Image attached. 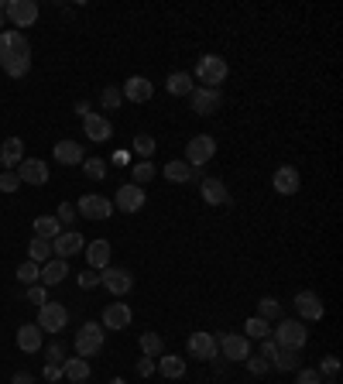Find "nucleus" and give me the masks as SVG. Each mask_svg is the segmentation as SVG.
Returning <instances> with one entry per match:
<instances>
[{"instance_id":"1","label":"nucleus","mask_w":343,"mask_h":384,"mask_svg":"<svg viewBox=\"0 0 343 384\" xmlns=\"http://www.w3.org/2000/svg\"><path fill=\"white\" fill-rule=\"evenodd\" d=\"M0 66L11 79H25L31 69V45L21 31H0Z\"/></svg>"},{"instance_id":"2","label":"nucleus","mask_w":343,"mask_h":384,"mask_svg":"<svg viewBox=\"0 0 343 384\" xmlns=\"http://www.w3.org/2000/svg\"><path fill=\"white\" fill-rule=\"evenodd\" d=\"M271 340L278 347H289V350H302L306 340H309V330L302 319H278V326L271 330Z\"/></svg>"},{"instance_id":"3","label":"nucleus","mask_w":343,"mask_h":384,"mask_svg":"<svg viewBox=\"0 0 343 384\" xmlns=\"http://www.w3.org/2000/svg\"><path fill=\"white\" fill-rule=\"evenodd\" d=\"M227 62L220 58V55H199V62H196V79L206 86V89H220V82L227 79Z\"/></svg>"},{"instance_id":"4","label":"nucleus","mask_w":343,"mask_h":384,"mask_svg":"<svg viewBox=\"0 0 343 384\" xmlns=\"http://www.w3.org/2000/svg\"><path fill=\"white\" fill-rule=\"evenodd\" d=\"M104 326L100 323H82L80 333H76V357H93V354H100L104 350Z\"/></svg>"},{"instance_id":"5","label":"nucleus","mask_w":343,"mask_h":384,"mask_svg":"<svg viewBox=\"0 0 343 384\" xmlns=\"http://www.w3.org/2000/svg\"><path fill=\"white\" fill-rule=\"evenodd\" d=\"M66 323H69V309L62 306V302H45V306H38V319H35V326L45 333H62L66 330Z\"/></svg>"},{"instance_id":"6","label":"nucleus","mask_w":343,"mask_h":384,"mask_svg":"<svg viewBox=\"0 0 343 384\" xmlns=\"http://www.w3.org/2000/svg\"><path fill=\"white\" fill-rule=\"evenodd\" d=\"M213 154H216L213 134H196V137H189V144H185V161H189L192 168H203L206 161H213Z\"/></svg>"},{"instance_id":"7","label":"nucleus","mask_w":343,"mask_h":384,"mask_svg":"<svg viewBox=\"0 0 343 384\" xmlns=\"http://www.w3.org/2000/svg\"><path fill=\"white\" fill-rule=\"evenodd\" d=\"M76 213H80L82 220H93V223H100V220H110V213H113V203H110L106 196L86 192L80 203H76Z\"/></svg>"},{"instance_id":"8","label":"nucleus","mask_w":343,"mask_h":384,"mask_svg":"<svg viewBox=\"0 0 343 384\" xmlns=\"http://www.w3.org/2000/svg\"><path fill=\"white\" fill-rule=\"evenodd\" d=\"M4 18L18 27H31L38 21V4L35 0H7V7H4Z\"/></svg>"},{"instance_id":"9","label":"nucleus","mask_w":343,"mask_h":384,"mask_svg":"<svg viewBox=\"0 0 343 384\" xmlns=\"http://www.w3.org/2000/svg\"><path fill=\"white\" fill-rule=\"evenodd\" d=\"M216 350L227 360H240L244 364V360L251 357V340L240 333H223V336H216Z\"/></svg>"},{"instance_id":"10","label":"nucleus","mask_w":343,"mask_h":384,"mask_svg":"<svg viewBox=\"0 0 343 384\" xmlns=\"http://www.w3.org/2000/svg\"><path fill=\"white\" fill-rule=\"evenodd\" d=\"M100 285H104L110 295H127L134 288V275L127 268H104L100 271Z\"/></svg>"},{"instance_id":"11","label":"nucleus","mask_w":343,"mask_h":384,"mask_svg":"<svg viewBox=\"0 0 343 384\" xmlns=\"http://www.w3.org/2000/svg\"><path fill=\"white\" fill-rule=\"evenodd\" d=\"M295 312L302 316V323H316V319H323L326 306L316 292H295Z\"/></svg>"},{"instance_id":"12","label":"nucleus","mask_w":343,"mask_h":384,"mask_svg":"<svg viewBox=\"0 0 343 384\" xmlns=\"http://www.w3.org/2000/svg\"><path fill=\"white\" fill-rule=\"evenodd\" d=\"M82 247H86V240H82L80 230H62L52 240V251H55V257H58V261H69L73 254H80Z\"/></svg>"},{"instance_id":"13","label":"nucleus","mask_w":343,"mask_h":384,"mask_svg":"<svg viewBox=\"0 0 343 384\" xmlns=\"http://www.w3.org/2000/svg\"><path fill=\"white\" fill-rule=\"evenodd\" d=\"M131 319H134V312L127 302H110V306L104 309V330H127L131 326Z\"/></svg>"},{"instance_id":"14","label":"nucleus","mask_w":343,"mask_h":384,"mask_svg":"<svg viewBox=\"0 0 343 384\" xmlns=\"http://www.w3.org/2000/svg\"><path fill=\"white\" fill-rule=\"evenodd\" d=\"M189 103H192V110H196L199 117H210V113H216V106H220V89L196 86V89L189 93Z\"/></svg>"},{"instance_id":"15","label":"nucleus","mask_w":343,"mask_h":384,"mask_svg":"<svg viewBox=\"0 0 343 384\" xmlns=\"http://www.w3.org/2000/svg\"><path fill=\"white\" fill-rule=\"evenodd\" d=\"M82 134H86L89 141L104 144V141L113 137V128H110V120H106L104 113H86V117H82Z\"/></svg>"},{"instance_id":"16","label":"nucleus","mask_w":343,"mask_h":384,"mask_svg":"<svg viewBox=\"0 0 343 384\" xmlns=\"http://www.w3.org/2000/svg\"><path fill=\"white\" fill-rule=\"evenodd\" d=\"M18 179L27 182V185H45L49 182V165L42 158H25L18 165Z\"/></svg>"},{"instance_id":"17","label":"nucleus","mask_w":343,"mask_h":384,"mask_svg":"<svg viewBox=\"0 0 343 384\" xmlns=\"http://www.w3.org/2000/svg\"><path fill=\"white\" fill-rule=\"evenodd\" d=\"M120 97L131 100V103H148L151 97H155V86H151L144 76H131L124 86H120Z\"/></svg>"},{"instance_id":"18","label":"nucleus","mask_w":343,"mask_h":384,"mask_svg":"<svg viewBox=\"0 0 343 384\" xmlns=\"http://www.w3.org/2000/svg\"><path fill=\"white\" fill-rule=\"evenodd\" d=\"M113 206L117 209H124V213H137L141 206H144V189L141 185H120L117 189V196H113Z\"/></svg>"},{"instance_id":"19","label":"nucleus","mask_w":343,"mask_h":384,"mask_svg":"<svg viewBox=\"0 0 343 384\" xmlns=\"http://www.w3.org/2000/svg\"><path fill=\"white\" fill-rule=\"evenodd\" d=\"M216 354H220V350H216V336H213V333H203V330H199V333L189 336V357L213 360Z\"/></svg>"},{"instance_id":"20","label":"nucleus","mask_w":343,"mask_h":384,"mask_svg":"<svg viewBox=\"0 0 343 384\" xmlns=\"http://www.w3.org/2000/svg\"><path fill=\"white\" fill-rule=\"evenodd\" d=\"M271 185H275V192H278V196H295V192H299V185H302V179H299L295 165H282V168L275 172Z\"/></svg>"},{"instance_id":"21","label":"nucleus","mask_w":343,"mask_h":384,"mask_svg":"<svg viewBox=\"0 0 343 384\" xmlns=\"http://www.w3.org/2000/svg\"><path fill=\"white\" fill-rule=\"evenodd\" d=\"M21 161H25V141H21V137H7V141L0 144V165H4L7 172H14Z\"/></svg>"},{"instance_id":"22","label":"nucleus","mask_w":343,"mask_h":384,"mask_svg":"<svg viewBox=\"0 0 343 384\" xmlns=\"http://www.w3.org/2000/svg\"><path fill=\"white\" fill-rule=\"evenodd\" d=\"M89 360H82V357H66L62 360V378L66 381H73V384H82V381H89Z\"/></svg>"},{"instance_id":"23","label":"nucleus","mask_w":343,"mask_h":384,"mask_svg":"<svg viewBox=\"0 0 343 384\" xmlns=\"http://www.w3.org/2000/svg\"><path fill=\"white\" fill-rule=\"evenodd\" d=\"M199 192H203V199L210 206H227L230 203V192H227V185L220 179H203L199 182Z\"/></svg>"},{"instance_id":"24","label":"nucleus","mask_w":343,"mask_h":384,"mask_svg":"<svg viewBox=\"0 0 343 384\" xmlns=\"http://www.w3.org/2000/svg\"><path fill=\"white\" fill-rule=\"evenodd\" d=\"M55 161L58 165H82L86 151H82V144H76V141H58L55 144Z\"/></svg>"},{"instance_id":"25","label":"nucleus","mask_w":343,"mask_h":384,"mask_svg":"<svg viewBox=\"0 0 343 384\" xmlns=\"http://www.w3.org/2000/svg\"><path fill=\"white\" fill-rule=\"evenodd\" d=\"M66 275H69V264H66V261H58V257H52V261H45V264H42V275H38V282L49 288V285L66 282Z\"/></svg>"},{"instance_id":"26","label":"nucleus","mask_w":343,"mask_h":384,"mask_svg":"<svg viewBox=\"0 0 343 384\" xmlns=\"http://www.w3.org/2000/svg\"><path fill=\"white\" fill-rule=\"evenodd\" d=\"M155 367H158L161 378H168V381L185 378V357H175V354H161V357L155 360Z\"/></svg>"},{"instance_id":"27","label":"nucleus","mask_w":343,"mask_h":384,"mask_svg":"<svg viewBox=\"0 0 343 384\" xmlns=\"http://www.w3.org/2000/svg\"><path fill=\"white\" fill-rule=\"evenodd\" d=\"M86 261H89L93 271L110 268V244H106V240H93V244H86Z\"/></svg>"},{"instance_id":"28","label":"nucleus","mask_w":343,"mask_h":384,"mask_svg":"<svg viewBox=\"0 0 343 384\" xmlns=\"http://www.w3.org/2000/svg\"><path fill=\"white\" fill-rule=\"evenodd\" d=\"M18 347H21L25 354H38V350H42V330H38L35 323H25V326L18 330Z\"/></svg>"},{"instance_id":"29","label":"nucleus","mask_w":343,"mask_h":384,"mask_svg":"<svg viewBox=\"0 0 343 384\" xmlns=\"http://www.w3.org/2000/svg\"><path fill=\"white\" fill-rule=\"evenodd\" d=\"M165 89H168L172 97H189V93L196 89V82H192V76H189V73H182V69H179V73H172V76L165 79Z\"/></svg>"},{"instance_id":"30","label":"nucleus","mask_w":343,"mask_h":384,"mask_svg":"<svg viewBox=\"0 0 343 384\" xmlns=\"http://www.w3.org/2000/svg\"><path fill=\"white\" fill-rule=\"evenodd\" d=\"M27 261H35V264L52 261V240H45V237H31V244H27Z\"/></svg>"},{"instance_id":"31","label":"nucleus","mask_w":343,"mask_h":384,"mask_svg":"<svg viewBox=\"0 0 343 384\" xmlns=\"http://www.w3.org/2000/svg\"><path fill=\"white\" fill-rule=\"evenodd\" d=\"M244 336H247V340H268V336H271V323L261 319V316H251V319L244 323Z\"/></svg>"},{"instance_id":"32","label":"nucleus","mask_w":343,"mask_h":384,"mask_svg":"<svg viewBox=\"0 0 343 384\" xmlns=\"http://www.w3.org/2000/svg\"><path fill=\"white\" fill-rule=\"evenodd\" d=\"M62 233V223L55 216H38L35 220V237H45V240H55Z\"/></svg>"},{"instance_id":"33","label":"nucleus","mask_w":343,"mask_h":384,"mask_svg":"<svg viewBox=\"0 0 343 384\" xmlns=\"http://www.w3.org/2000/svg\"><path fill=\"white\" fill-rule=\"evenodd\" d=\"M165 179L168 182H189L192 179V165H185L182 158L168 161V165H165Z\"/></svg>"},{"instance_id":"34","label":"nucleus","mask_w":343,"mask_h":384,"mask_svg":"<svg viewBox=\"0 0 343 384\" xmlns=\"http://www.w3.org/2000/svg\"><path fill=\"white\" fill-rule=\"evenodd\" d=\"M141 350H144V357L158 360L161 354H165V340H161L158 333H144L141 336Z\"/></svg>"},{"instance_id":"35","label":"nucleus","mask_w":343,"mask_h":384,"mask_svg":"<svg viewBox=\"0 0 343 384\" xmlns=\"http://www.w3.org/2000/svg\"><path fill=\"white\" fill-rule=\"evenodd\" d=\"M134 185H141V189H144V182H151L155 179V175H158V168H155V165H151V161H148V158H141V161H137V165H134Z\"/></svg>"},{"instance_id":"36","label":"nucleus","mask_w":343,"mask_h":384,"mask_svg":"<svg viewBox=\"0 0 343 384\" xmlns=\"http://www.w3.org/2000/svg\"><path fill=\"white\" fill-rule=\"evenodd\" d=\"M275 371H295V364H299V350H289V347H278V354H275Z\"/></svg>"},{"instance_id":"37","label":"nucleus","mask_w":343,"mask_h":384,"mask_svg":"<svg viewBox=\"0 0 343 384\" xmlns=\"http://www.w3.org/2000/svg\"><path fill=\"white\" fill-rule=\"evenodd\" d=\"M258 316L268 319V323H271V319H285V316H282V302H278V299H261V302H258Z\"/></svg>"},{"instance_id":"38","label":"nucleus","mask_w":343,"mask_h":384,"mask_svg":"<svg viewBox=\"0 0 343 384\" xmlns=\"http://www.w3.org/2000/svg\"><path fill=\"white\" fill-rule=\"evenodd\" d=\"M38 275H42V264H35V261H25L18 268V282L21 285H38Z\"/></svg>"},{"instance_id":"39","label":"nucleus","mask_w":343,"mask_h":384,"mask_svg":"<svg viewBox=\"0 0 343 384\" xmlns=\"http://www.w3.org/2000/svg\"><path fill=\"white\" fill-rule=\"evenodd\" d=\"M82 172H86L89 179H106V161L104 158H86V161H82Z\"/></svg>"},{"instance_id":"40","label":"nucleus","mask_w":343,"mask_h":384,"mask_svg":"<svg viewBox=\"0 0 343 384\" xmlns=\"http://www.w3.org/2000/svg\"><path fill=\"white\" fill-rule=\"evenodd\" d=\"M100 100H104L106 110H117L120 103H124V97H120V89L117 86H104V93H100Z\"/></svg>"},{"instance_id":"41","label":"nucleus","mask_w":343,"mask_h":384,"mask_svg":"<svg viewBox=\"0 0 343 384\" xmlns=\"http://www.w3.org/2000/svg\"><path fill=\"white\" fill-rule=\"evenodd\" d=\"M134 151L141 154V158H148V154L155 151V137H148V134H137V137H134Z\"/></svg>"},{"instance_id":"42","label":"nucleus","mask_w":343,"mask_h":384,"mask_svg":"<svg viewBox=\"0 0 343 384\" xmlns=\"http://www.w3.org/2000/svg\"><path fill=\"white\" fill-rule=\"evenodd\" d=\"M18 189H21L18 172H4V175H0V192H18Z\"/></svg>"},{"instance_id":"43","label":"nucleus","mask_w":343,"mask_h":384,"mask_svg":"<svg viewBox=\"0 0 343 384\" xmlns=\"http://www.w3.org/2000/svg\"><path fill=\"white\" fill-rule=\"evenodd\" d=\"M295 384H323V374L313 371V367H306V371H299V374H295Z\"/></svg>"},{"instance_id":"44","label":"nucleus","mask_w":343,"mask_h":384,"mask_svg":"<svg viewBox=\"0 0 343 384\" xmlns=\"http://www.w3.org/2000/svg\"><path fill=\"white\" fill-rule=\"evenodd\" d=\"M25 299L27 302H35V306H45V285H27Z\"/></svg>"},{"instance_id":"45","label":"nucleus","mask_w":343,"mask_h":384,"mask_svg":"<svg viewBox=\"0 0 343 384\" xmlns=\"http://www.w3.org/2000/svg\"><path fill=\"white\" fill-rule=\"evenodd\" d=\"M55 220H58L62 227H66V223H73V220H76V206H73V203H62V206H58V213H55Z\"/></svg>"},{"instance_id":"46","label":"nucleus","mask_w":343,"mask_h":384,"mask_svg":"<svg viewBox=\"0 0 343 384\" xmlns=\"http://www.w3.org/2000/svg\"><path fill=\"white\" fill-rule=\"evenodd\" d=\"M337 371H340V360H337V357H323V364H319V374H326V378H337Z\"/></svg>"},{"instance_id":"47","label":"nucleus","mask_w":343,"mask_h":384,"mask_svg":"<svg viewBox=\"0 0 343 384\" xmlns=\"http://www.w3.org/2000/svg\"><path fill=\"white\" fill-rule=\"evenodd\" d=\"M96 285H100V271L89 268V271H82L80 275V288H96Z\"/></svg>"},{"instance_id":"48","label":"nucleus","mask_w":343,"mask_h":384,"mask_svg":"<svg viewBox=\"0 0 343 384\" xmlns=\"http://www.w3.org/2000/svg\"><path fill=\"white\" fill-rule=\"evenodd\" d=\"M244 364H247V371H251V374H264V371H268V360H264V357H247Z\"/></svg>"},{"instance_id":"49","label":"nucleus","mask_w":343,"mask_h":384,"mask_svg":"<svg viewBox=\"0 0 343 384\" xmlns=\"http://www.w3.org/2000/svg\"><path fill=\"white\" fill-rule=\"evenodd\" d=\"M137 374H141V378H151V374H155V360L141 357V360H137Z\"/></svg>"},{"instance_id":"50","label":"nucleus","mask_w":343,"mask_h":384,"mask_svg":"<svg viewBox=\"0 0 343 384\" xmlns=\"http://www.w3.org/2000/svg\"><path fill=\"white\" fill-rule=\"evenodd\" d=\"M45 378H49V381H62V364L45 360Z\"/></svg>"},{"instance_id":"51","label":"nucleus","mask_w":343,"mask_h":384,"mask_svg":"<svg viewBox=\"0 0 343 384\" xmlns=\"http://www.w3.org/2000/svg\"><path fill=\"white\" fill-rule=\"evenodd\" d=\"M275 354H278V343H275V340L268 336V340H264V350H261V357L268 360V364H271V360H275Z\"/></svg>"},{"instance_id":"52","label":"nucleus","mask_w":343,"mask_h":384,"mask_svg":"<svg viewBox=\"0 0 343 384\" xmlns=\"http://www.w3.org/2000/svg\"><path fill=\"white\" fill-rule=\"evenodd\" d=\"M49 360H52V364H62V343H52V347H49Z\"/></svg>"},{"instance_id":"53","label":"nucleus","mask_w":343,"mask_h":384,"mask_svg":"<svg viewBox=\"0 0 343 384\" xmlns=\"http://www.w3.org/2000/svg\"><path fill=\"white\" fill-rule=\"evenodd\" d=\"M11 384H31V374H25V371H18V374H14V381Z\"/></svg>"},{"instance_id":"54","label":"nucleus","mask_w":343,"mask_h":384,"mask_svg":"<svg viewBox=\"0 0 343 384\" xmlns=\"http://www.w3.org/2000/svg\"><path fill=\"white\" fill-rule=\"evenodd\" d=\"M76 113H80V117H86V113H93V110H89V103H86V100H80V103H76Z\"/></svg>"},{"instance_id":"55","label":"nucleus","mask_w":343,"mask_h":384,"mask_svg":"<svg viewBox=\"0 0 343 384\" xmlns=\"http://www.w3.org/2000/svg\"><path fill=\"white\" fill-rule=\"evenodd\" d=\"M4 7H7V0H0V27H4Z\"/></svg>"},{"instance_id":"56","label":"nucleus","mask_w":343,"mask_h":384,"mask_svg":"<svg viewBox=\"0 0 343 384\" xmlns=\"http://www.w3.org/2000/svg\"><path fill=\"white\" fill-rule=\"evenodd\" d=\"M110 384H127V381H124V378H113V381H110Z\"/></svg>"}]
</instances>
